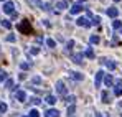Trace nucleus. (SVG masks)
Wrapping results in <instances>:
<instances>
[{"instance_id":"nucleus-7","label":"nucleus","mask_w":122,"mask_h":117,"mask_svg":"<svg viewBox=\"0 0 122 117\" xmlns=\"http://www.w3.org/2000/svg\"><path fill=\"white\" fill-rule=\"evenodd\" d=\"M45 117H60V112H58L56 109H48V111L45 112Z\"/></svg>"},{"instance_id":"nucleus-16","label":"nucleus","mask_w":122,"mask_h":117,"mask_svg":"<svg viewBox=\"0 0 122 117\" xmlns=\"http://www.w3.org/2000/svg\"><path fill=\"white\" fill-rule=\"evenodd\" d=\"M89 41H91V45H97V43L101 41V38H99L97 35H91V38H89Z\"/></svg>"},{"instance_id":"nucleus-10","label":"nucleus","mask_w":122,"mask_h":117,"mask_svg":"<svg viewBox=\"0 0 122 117\" xmlns=\"http://www.w3.org/2000/svg\"><path fill=\"white\" fill-rule=\"evenodd\" d=\"M82 59H84V55H82V53H78V55L73 56V61H74L76 64H82Z\"/></svg>"},{"instance_id":"nucleus-33","label":"nucleus","mask_w":122,"mask_h":117,"mask_svg":"<svg viewBox=\"0 0 122 117\" xmlns=\"http://www.w3.org/2000/svg\"><path fill=\"white\" fill-rule=\"evenodd\" d=\"M30 53H31V55H38V53H40V48H31Z\"/></svg>"},{"instance_id":"nucleus-26","label":"nucleus","mask_w":122,"mask_h":117,"mask_svg":"<svg viewBox=\"0 0 122 117\" xmlns=\"http://www.w3.org/2000/svg\"><path fill=\"white\" fill-rule=\"evenodd\" d=\"M73 46H74V41H73V40H69V41L66 43V50H68V51H71V48H73Z\"/></svg>"},{"instance_id":"nucleus-27","label":"nucleus","mask_w":122,"mask_h":117,"mask_svg":"<svg viewBox=\"0 0 122 117\" xmlns=\"http://www.w3.org/2000/svg\"><path fill=\"white\" fill-rule=\"evenodd\" d=\"M5 79H7V73H5L3 69H0V82H2V81H5Z\"/></svg>"},{"instance_id":"nucleus-43","label":"nucleus","mask_w":122,"mask_h":117,"mask_svg":"<svg viewBox=\"0 0 122 117\" xmlns=\"http://www.w3.org/2000/svg\"><path fill=\"white\" fill-rule=\"evenodd\" d=\"M81 2H84V0H81Z\"/></svg>"},{"instance_id":"nucleus-28","label":"nucleus","mask_w":122,"mask_h":117,"mask_svg":"<svg viewBox=\"0 0 122 117\" xmlns=\"http://www.w3.org/2000/svg\"><path fill=\"white\" fill-rule=\"evenodd\" d=\"M99 23H101V17H94V18H92V23H91V25H99Z\"/></svg>"},{"instance_id":"nucleus-18","label":"nucleus","mask_w":122,"mask_h":117,"mask_svg":"<svg viewBox=\"0 0 122 117\" xmlns=\"http://www.w3.org/2000/svg\"><path fill=\"white\" fill-rule=\"evenodd\" d=\"M84 56H87V58H94V51H92V48H87L86 50V53H84Z\"/></svg>"},{"instance_id":"nucleus-9","label":"nucleus","mask_w":122,"mask_h":117,"mask_svg":"<svg viewBox=\"0 0 122 117\" xmlns=\"http://www.w3.org/2000/svg\"><path fill=\"white\" fill-rule=\"evenodd\" d=\"M104 82H106V86H107V87H111V86L114 84V79H112L111 74H104Z\"/></svg>"},{"instance_id":"nucleus-21","label":"nucleus","mask_w":122,"mask_h":117,"mask_svg":"<svg viewBox=\"0 0 122 117\" xmlns=\"http://www.w3.org/2000/svg\"><path fill=\"white\" fill-rule=\"evenodd\" d=\"M74 111H76V106H74V104H71V106L68 107V116H73V114H74Z\"/></svg>"},{"instance_id":"nucleus-5","label":"nucleus","mask_w":122,"mask_h":117,"mask_svg":"<svg viewBox=\"0 0 122 117\" xmlns=\"http://www.w3.org/2000/svg\"><path fill=\"white\" fill-rule=\"evenodd\" d=\"M76 23H78L79 26H86V28H89V26H91V21H87V18H84V17L78 18V20H76Z\"/></svg>"},{"instance_id":"nucleus-1","label":"nucleus","mask_w":122,"mask_h":117,"mask_svg":"<svg viewBox=\"0 0 122 117\" xmlns=\"http://www.w3.org/2000/svg\"><path fill=\"white\" fill-rule=\"evenodd\" d=\"M17 28H18V31L23 33V35H31V33H33V28H31V25H30L28 20H23Z\"/></svg>"},{"instance_id":"nucleus-31","label":"nucleus","mask_w":122,"mask_h":117,"mask_svg":"<svg viewBox=\"0 0 122 117\" xmlns=\"http://www.w3.org/2000/svg\"><path fill=\"white\" fill-rule=\"evenodd\" d=\"M116 96H122V86H119V87H116Z\"/></svg>"},{"instance_id":"nucleus-42","label":"nucleus","mask_w":122,"mask_h":117,"mask_svg":"<svg viewBox=\"0 0 122 117\" xmlns=\"http://www.w3.org/2000/svg\"><path fill=\"white\" fill-rule=\"evenodd\" d=\"M23 117H28V116H23Z\"/></svg>"},{"instance_id":"nucleus-17","label":"nucleus","mask_w":122,"mask_h":117,"mask_svg":"<svg viewBox=\"0 0 122 117\" xmlns=\"http://www.w3.org/2000/svg\"><path fill=\"white\" fill-rule=\"evenodd\" d=\"M112 26H114V30H121L122 28V21L121 20H114V21H112Z\"/></svg>"},{"instance_id":"nucleus-6","label":"nucleus","mask_w":122,"mask_h":117,"mask_svg":"<svg viewBox=\"0 0 122 117\" xmlns=\"http://www.w3.org/2000/svg\"><path fill=\"white\" fill-rule=\"evenodd\" d=\"M107 15H109L111 18H117V15H119V10H117L116 7H111V8H107Z\"/></svg>"},{"instance_id":"nucleus-22","label":"nucleus","mask_w":122,"mask_h":117,"mask_svg":"<svg viewBox=\"0 0 122 117\" xmlns=\"http://www.w3.org/2000/svg\"><path fill=\"white\" fill-rule=\"evenodd\" d=\"M7 109H8V107H7V104H5V102H0V114H5V112H7Z\"/></svg>"},{"instance_id":"nucleus-40","label":"nucleus","mask_w":122,"mask_h":117,"mask_svg":"<svg viewBox=\"0 0 122 117\" xmlns=\"http://www.w3.org/2000/svg\"><path fill=\"white\" fill-rule=\"evenodd\" d=\"M121 107H122V101H121Z\"/></svg>"},{"instance_id":"nucleus-32","label":"nucleus","mask_w":122,"mask_h":117,"mask_svg":"<svg viewBox=\"0 0 122 117\" xmlns=\"http://www.w3.org/2000/svg\"><path fill=\"white\" fill-rule=\"evenodd\" d=\"M41 7H43V10H51V5L50 3H41Z\"/></svg>"},{"instance_id":"nucleus-29","label":"nucleus","mask_w":122,"mask_h":117,"mask_svg":"<svg viewBox=\"0 0 122 117\" xmlns=\"http://www.w3.org/2000/svg\"><path fill=\"white\" fill-rule=\"evenodd\" d=\"M15 35H8V36H7V41H10V43H15Z\"/></svg>"},{"instance_id":"nucleus-15","label":"nucleus","mask_w":122,"mask_h":117,"mask_svg":"<svg viewBox=\"0 0 122 117\" xmlns=\"http://www.w3.org/2000/svg\"><path fill=\"white\" fill-rule=\"evenodd\" d=\"M66 7H68V2H66V0H61V2L56 3V8H60V10H64Z\"/></svg>"},{"instance_id":"nucleus-35","label":"nucleus","mask_w":122,"mask_h":117,"mask_svg":"<svg viewBox=\"0 0 122 117\" xmlns=\"http://www.w3.org/2000/svg\"><path fill=\"white\" fill-rule=\"evenodd\" d=\"M33 82H35V84H40V82H41V78H40V76H35V78H33Z\"/></svg>"},{"instance_id":"nucleus-30","label":"nucleus","mask_w":122,"mask_h":117,"mask_svg":"<svg viewBox=\"0 0 122 117\" xmlns=\"http://www.w3.org/2000/svg\"><path fill=\"white\" fill-rule=\"evenodd\" d=\"M74 96H68V97H66V102H68V104H73V102H74Z\"/></svg>"},{"instance_id":"nucleus-11","label":"nucleus","mask_w":122,"mask_h":117,"mask_svg":"<svg viewBox=\"0 0 122 117\" xmlns=\"http://www.w3.org/2000/svg\"><path fill=\"white\" fill-rule=\"evenodd\" d=\"M81 10H82V5H79V3H74V5L71 7V13H73V15H76V13H79Z\"/></svg>"},{"instance_id":"nucleus-36","label":"nucleus","mask_w":122,"mask_h":117,"mask_svg":"<svg viewBox=\"0 0 122 117\" xmlns=\"http://www.w3.org/2000/svg\"><path fill=\"white\" fill-rule=\"evenodd\" d=\"M20 68H21V69H28V68H30V64H28V63H21Z\"/></svg>"},{"instance_id":"nucleus-2","label":"nucleus","mask_w":122,"mask_h":117,"mask_svg":"<svg viewBox=\"0 0 122 117\" xmlns=\"http://www.w3.org/2000/svg\"><path fill=\"white\" fill-rule=\"evenodd\" d=\"M56 92H58L60 96H66L68 91H66V86H64L63 81H58V82H56Z\"/></svg>"},{"instance_id":"nucleus-25","label":"nucleus","mask_w":122,"mask_h":117,"mask_svg":"<svg viewBox=\"0 0 122 117\" xmlns=\"http://www.w3.org/2000/svg\"><path fill=\"white\" fill-rule=\"evenodd\" d=\"M46 45H48L50 48H55V46H56V43H55V40H51V38H48V40H46Z\"/></svg>"},{"instance_id":"nucleus-8","label":"nucleus","mask_w":122,"mask_h":117,"mask_svg":"<svg viewBox=\"0 0 122 117\" xmlns=\"http://www.w3.org/2000/svg\"><path fill=\"white\" fill-rule=\"evenodd\" d=\"M69 76H71V79H74V81H82L84 79V76H82L81 73H76V71L69 73Z\"/></svg>"},{"instance_id":"nucleus-37","label":"nucleus","mask_w":122,"mask_h":117,"mask_svg":"<svg viewBox=\"0 0 122 117\" xmlns=\"http://www.w3.org/2000/svg\"><path fill=\"white\" fill-rule=\"evenodd\" d=\"M96 117H102V116H101V114H99V112H96Z\"/></svg>"},{"instance_id":"nucleus-24","label":"nucleus","mask_w":122,"mask_h":117,"mask_svg":"<svg viewBox=\"0 0 122 117\" xmlns=\"http://www.w3.org/2000/svg\"><path fill=\"white\" fill-rule=\"evenodd\" d=\"M28 117H40V112H38L36 109H31V111H30V116H28Z\"/></svg>"},{"instance_id":"nucleus-12","label":"nucleus","mask_w":122,"mask_h":117,"mask_svg":"<svg viewBox=\"0 0 122 117\" xmlns=\"http://www.w3.org/2000/svg\"><path fill=\"white\" fill-rule=\"evenodd\" d=\"M102 63H104L111 71H112V69H116V63H114V61H111V59H102Z\"/></svg>"},{"instance_id":"nucleus-41","label":"nucleus","mask_w":122,"mask_h":117,"mask_svg":"<svg viewBox=\"0 0 122 117\" xmlns=\"http://www.w3.org/2000/svg\"><path fill=\"white\" fill-rule=\"evenodd\" d=\"M0 2H5V0H0Z\"/></svg>"},{"instance_id":"nucleus-3","label":"nucleus","mask_w":122,"mask_h":117,"mask_svg":"<svg viewBox=\"0 0 122 117\" xmlns=\"http://www.w3.org/2000/svg\"><path fill=\"white\" fill-rule=\"evenodd\" d=\"M13 8H15V5L12 2H5V5H3V12L5 13H13Z\"/></svg>"},{"instance_id":"nucleus-20","label":"nucleus","mask_w":122,"mask_h":117,"mask_svg":"<svg viewBox=\"0 0 122 117\" xmlns=\"http://www.w3.org/2000/svg\"><path fill=\"white\" fill-rule=\"evenodd\" d=\"M2 26H3V28H8V30H10V28H12V23H10L8 20H2Z\"/></svg>"},{"instance_id":"nucleus-14","label":"nucleus","mask_w":122,"mask_h":117,"mask_svg":"<svg viewBox=\"0 0 122 117\" xmlns=\"http://www.w3.org/2000/svg\"><path fill=\"white\" fill-rule=\"evenodd\" d=\"M17 99L23 102V101L26 99V94H25V91H17Z\"/></svg>"},{"instance_id":"nucleus-4","label":"nucleus","mask_w":122,"mask_h":117,"mask_svg":"<svg viewBox=\"0 0 122 117\" xmlns=\"http://www.w3.org/2000/svg\"><path fill=\"white\" fill-rule=\"evenodd\" d=\"M102 78H104V71H97V73H96V79H94V84H96V87H99V86H101Z\"/></svg>"},{"instance_id":"nucleus-39","label":"nucleus","mask_w":122,"mask_h":117,"mask_svg":"<svg viewBox=\"0 0 122 117\" xmlns=\"http://www.w3.org/2000/svg\"><path fill=\"white\" fill-rule=\"evenodd\" d=\"M121 35H122V28H121Z\"/></svg>"},{"instance_id":"nucleus-13","label":"nucleus","mask_w":122,"mask_h":117,"mask_svg":"<svg viewBox=\"0 0 122 117\" xmlns=\"http://www.w3.org/2000/svg\"><path fill=\"white\" fill-rule=\"evenodd\" d=\"M101 97H102V102H111V96H109V92L107 91H102V94H101Z\"/></svg>"},{"instance_id":"nucleus-34","label":"nucleus","mask_w":122,"mask_h":117,"mask_svg":"<svg viewBox=\"0 0 122 117\" xmlns=\"http://www.w3.org/2000/svg\"><path fill=\"white\" fill-rule=\"evenodd\" d=\"M31 102H33L35 106H38V104H40L41 101H40V99H38V97H31Z\"/></svg>"},{"instance_id":"nucleus-38","label":"nucleus","mask_w":122,"mask_h":117,"mask_svg":"<svg viewBox=\"0 0 122 117\" xmlns=\"http://www.w3.org/2000/svg\"><path fill=\"white\" fill-rule=\"evenodd\" d=\"M114 2H121V0H114Z\"/></svg>"},{"instance_id":"nucleus-23","label":"nucleus","mask_w":122,"mask_h":117,"mask_svg":"<svg viewBox=\"0 0 122 117\" xmlns=\"http://www.w3.org/2000/svg\"><path fill=\"white\" fill-rule=\"evenodd\" d=\"M5 87H7V89H12V87H13V81H12V79H7V81H5Z\"/></svg>"},{"instance_id":"nucleus-19","label":"nucleus","mask_w":122,"mask_h":117,"mask_svg":"<svg viewBox=\"0 0 122 117\" xmlns=\"http://www.w3.org/2000/svg\"><path fill=\"white\" fill-rule=\"evenodd\" d=\"M45 101H46L48 104H51V106H53V104L56 102V97H55V96H46V99H45Z\"/></svg>"}]
</instances>
